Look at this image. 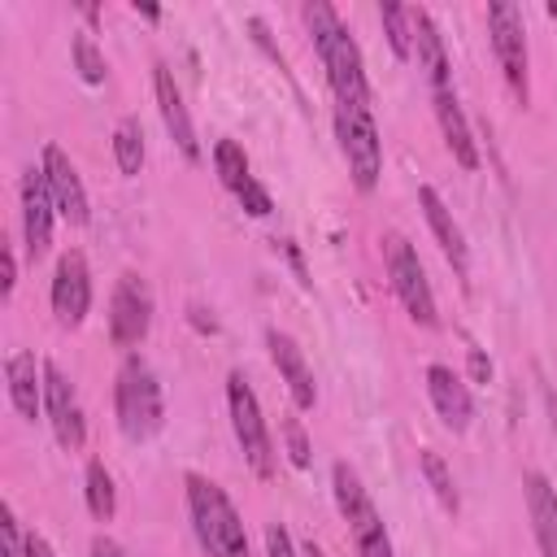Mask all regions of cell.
<instances>
[{"mask_svg":"<svg viewBox=\"0 0 557 557\" xmlns=\"http://www.w3.org/2000/svg\"><path fill=\"white\" fill-rule=\"evenodd\" d=\"M426 396H431V405H435V413H440V422H444L448 431L461 435V431L470 426V418H474V396H470L466 379H461L453 366H440V361L426 366Z\"/></svg>","mask_w":557,"mask_h":557,"instance_id":"15","label":"cell"},{"mask_svg":"<svg viewBox=\"0 0 557 557\" xmlns=\"http://www.w3.org/2000/svg\"><path fill=\"white\" fill-rule=\"evenodd\" d=\"M409 26H413V52H418V65L426 70L431 91H435V87H453L448 48H444V35H440L435 17H431L426 9H409Z\"/></svg>","mask_w":557,"mask_h":557,"instance_id":"21","label":"cell"},{"mask_svg":"<svg viewBox=\"0 0 557 557\" xmlns=\"http://www.w3.org/2000/svg\"><path fill=\"white\" fill-rule=\"evenodd\" d=\"M113 413H117V426L126 440H152L165 422V400H161V383L152 374V366L131 352L117 370V383H113Z\"/></svg>","mask_w":557,"mask_h":557,"instance_id":"3","label":"cell"},{"mask_svg":"<svg viewBox=\"0 0 557 557\" xmlns=\"http://www.w3.org/2000/svg\"><path fill=\"white\" fill-rule=\"evenodd\" d=\"M418 466H422V479L431 483L435 500H440L448 513H457V509H461V496H457V483H453V474H448L444 457H440L435 448H422V453H418Z\"/></svg>","mask_w":557,"mask_h":557,"instance_id":"24","label":"cell"},{"mask_svg":"<svg viewBox=\"0 0 557 557\" xmlns=\"http://www.w3.org/2000/svg\"><path fill=\"white\" fill-rule=\"evenodd\" d=\"M487 35H492V52L505 70L509 91L518 96V104L531 100V57H527V26H522V9L509 0H492L487 4Z\"/></svg>","mask_w":557,"mask_h":557,"instance_id":"7","label":"cell"},{"mask_svg":"<svg viewBox=\"0 0 557 557\" xmlns=\"http://www.w3.org/2000/svg\"><path fill=\"white\" fill-rule=\"evenodd\" d=\"M4 392L17 418L35 422L44 409V366H35V352H9L4 361Z\"/></svg>","mask_w":557,"mask_h":557,"instance_id":"20","label":"cell"},{"mask_svg":"<svg viewBox=\"0 0 557 557\" xmlns=\"http://www.w3.org/2000/svg\"><path fill=\"white\" fill-rule=\"evenodd\" d=\"M152 91H157V109H161V122H165L174 148L196 165V161H200V139H196L191 113H187V104H183V91H178V83H174V70H170L165 61L152 65Z\"/></svg>","mask_w":557,"mask_h":557,"instance_id":"13","label":"cell"},{"mask_svg":"<svg viewBox=\"0 0 557 557\" xmlns=\"http://www.w3.org/2000/svg\"><path fill=\"white\" fill-rule=\"evenodd\" d=\"M278 248H283V252H287V261H292V270H296V278H300V283H305V261H300V248H296V244H292V239H278Z\"/></svg>","mask_w":557,"mask_h":557,"instance_id":"35","label":"cell"},{"mask_svg":"<svg viewBox=\"0 0 557 557\" xmlns=\"http://www.w3.org/2000/svg\"><path fill=\"white\" fill-rule=\"evenodd\" d=\"M383 265H387V278H392V292L396 300L405 305V313L418 322V326H435L440 313H435V296H431V283H426V270L413 252V244L405 235H387L383 239Z\"/></svg>","mask_w":557,"mask_h":557,"instance_id":"8","label":"cell"},{"mask_svg":"<svg viewBox=\"0 0 557 557\" xmlns=\"http://www.w3.org/2000/svg\"><path fill=\"white\" fill-rule=\"evenodd\" d=\"M300 13H305V26L313 35V48H318V61L326 70V83L335 91V104H370L366 61H361L357 39L339 22V13L326 0H309Z\"/></svg>","mask_w":557,"mask_h":557,"instance_id":"1","label":"cell"},{"mask_svg":"<svg viewBox=\"0 0 557 557\" xmlns=\"http://www.w3.org/2000/svg\"><path fill=\"white\" fill-rule=\"evenodd\" d=\"M22 235H26V257L39 261L52 244V218H57V200L48 191V178L39 165H30L22 174Z\"/></svg>","mask_w":557,"mask_h":557,"instance_id":"12","label":"cell"},{"mask_svg":"<svg viewBox=\"0 0 557 557\" xmlns=\"http://www.w3.org/2000/svg\"><path fill=\"white\" fill-rule=\"evenodd\" d=\"M335 139H339V152L348 161L357 191H374L383 174V144H379L370 104H335Z\"/></svg>","mask_w":557,"mask_h":557,"instance_id":"5","label":"cell"},{"mask_svg":"<svg viewBox=\"0 0 557 557\" xmlns=\"http://www.w3.org/2000/svg\"><path fill=\"white\" fill-rule=\"evenodd\" d=\"M418 205H422V218H426V226H431V235H435L440 252L448 257L453 274H457V278H466V274H470V248H466V235H461V226H457L453 209L444 205V196H440L431 183H422V187H418Z\"/></svg>","mask_w":557,"mask_h":557,"instance_id":"16","label":"cell"},{"mask_svg":"<svg viewBox=\"0 0 557 557\" xmlns=\"http://www.w3.org/2000/svg\"><path fill=\"white\" fill-rule=\"evenodd\" d=\"M331 487H335V505L348 522V535L357 544V557H396L392 553V540H387V527L370 500V492L361 487L357 470L348 461H335L331 466Z\"/></svg>","mask_w":557,"mask_h":557,"instance_id":"4","label":"cell"},{"mask_svg":"<svg viewBox=\"0 0 557 557\" xmlns=\"http://www.w3.org/2000/svg\"><path fill=\"white\" fill-rule=\"evenodd\" d=\"M83 496H87V509L96 522H109L117 513V487H113V474L104 470V461H87Z\"/></svg>","mask_w":557,"mask_h":557,"instance_id":"22","label":"cell"},{"mask_svg":"<svg viewBox=\"0 0 557 557\" xmlns=\"http://www.w3.org/2000/svg\"><path fill=\"white\" fill-rule=\"evenodd\" d=\"M265 557H296V544H292V535H287L283 522H270L265 527Z\"/></svg>","mask_w":557,"mask_h":557,"instance_id":"31","label":"cell"},{"mask_svg":"<svg viewBox=\"0 0 557 557\" xmlns=\"http://www.w3.org/2000/svg\"><path fill=\"white\" fill-rule=\"evenodd\" d=\"M26 557H52V548H48V540H44L39 531L26 535Z\"/></svg>","mask_w":557,"mask_h":557,"instance_id":"36","label":"cell"},{"mask_svg":"<svg viewBox=\"0 0 557 557\" xmlns=\"http://www.w3.org/2000/svg\"><path fill=\"white\" fill-rule=\"evenodd\" d=\"M39 170H44L48 191H52V200H57V218H65L70 226H83L91 213H87V191H83V178H78L74 161H70L57 144H44Z\"/></svg>","mask_w":557,"mask_h":557,"instance_id":"14","label":"cell"},{"mask_svg":"<svg viewBox=\"0 0 557 557\" xmlns=\"http://www.w3.org/2000/svg\"><path fill=\"white\" fill-rule=\"evenodd\" d=\"M379 22H383V35H387L392 52H396L400 61H409V57H413V26H409V9H405V4H396V0H387V4H379Z\"/></svg>","mask_w":557,"mask_h":557,"instance_id":"25","label":"cell"},{"mask_svg":"<svg viewBox=\"0 0 557 557\" xmlns=\"http://www.w3.org/2000/svg\"><path fill=\"white\" fill-rule=\"evenodd\" d=\"M466 361H470V379H474V383H487V379H492V361L483 357V348H470Z\"/></svg>","mask_w":557,"mask_h":557,"instance_id":"33","label":"cell"},{"mask_svg":"<svg viewBox=\"0 0 557 557\" xmlns=\"http://www.w3.org/2000/svg\"><path fill=\"white\" fill-rule=\"evenodd\" d=\"M70 48H74L78 78H83V83H91V87H96V83H104V57H100V48L91 44V35H87V30H78Z\"/></svg>","mask_w":557,"mask_h":557,"instance_id":"27","label":"cell"},{"mask_svg":"<svg viewBox=\"0 0 557 557\" xmlns=\"http://www.w3.org/2000/svg\"><path fill=\"white\" fill-rule=\"evenodd\" d=\"M87 557H126V548L117 540H109V535H96L91 548H87Z\"/></svg>","mask_w":557,"mask_h":557,"instance_id":"34","label":"cell"},{"mask_svg":"<svg viewBox=\"0 0 557 557\" xmlns=\"http://www.w3.org/2000/svg\"><path fill=\"white\" fill-rule=\"evenodd\" d=\"M431 100H435V122H440V131H444V144H448L453 161H457L461 170H479V144H474V131H470V122H466V113H461L457 91H453V87H435Z\"/></svg>","mask_w":557,"mask_h":557,"instance_id":"19","label":"cell"},{"mask_svg":"<svg viewBox=\"0 0 557 557\" xmlns=\"http://www.w3.org/2000/svg\"><path fill=\"white\" fill-rule=\"evenodd\" d=\"M213 170H218V178H222V187H231V191H239L252 174H248V152L235 144V139H218L213 144Z\"/></svg>","mask_w":557,"mask_h":557,"instance_id":"26","label":"cell"},{"mask_svg":"<svg viewBox=\"0 0 557 557\" xmlns=\"http://www.w3.org/2000/svg\"><path fill=\"white\" fill-rule=\"evenodd\" d=\"M44 413H48V426L57 435L61 448H83L87 440V422H83V405H78V392L74 383L61 374L57 361H44Z\"/></svg>","mask_w":557,"mask_h":557,"instance_id":"10","label":"cell"},{"mask_svg":"<svg viewBox=\"0 0 557 557\" xmlns=\"http://www.w3.org/2000/svg\"><path fill=\"white\" fill-rule=\"evenodd\" d=\"M52 313L61 326H78L91 309V270H87V257L83 252H61L57 257V270H52Z\"/></svg>","mask_w":557,"mask_h":557,"instance_id":"11","label":"cell"},{"mask_svg":"<svg viewBox=\"0 0 557 557\" xmlns=\"http://www.w3.org/2000/svg\"><path fill=\"white\" fill-rule=\"evenodd\" d=\"M113 161L126 178H135L144 170V126H139V117H122L113 126Z\"/></svg>","mask_w":557,"mask_h":557,"instance_id":"23","label":"cell"},{"mask_svg":"<svg viewBox=\"0 0 557 557\" xmlns=\"http://www.w3.org/2000/svg\"><path fill=\"white\" fill-rule=\"evenodd\" d=\"M283 440H287V457H292V466L305 470V466H309V440H305V431H300L296 418L283 422Z\"/></svg>","mask_w":557,"mask_h":557,"instance_id":"30","label":"cell"},{"mask_svg":"<svg viewBox=\"0 0 557 557\" xmlns=\"http://www.w3.org/2000/svg\"><path fill=\"white\" fill-rule=\"evenodd\" d=\"M265 348H270V361H274L278 379H283L287 392H292V405H296V409H313L318 383H313V370H309L305 352L296 348V339H292L287 331H265Z\"/></svg>","mask_w":557,"mask_h":557,"instance_id":"17","label":"cell"},{"mask_svg":"<svg viewBox=\"0 0 557 557\" xmlns=\"http://www.w3.org/2000/svg\"><path fill=\"white\" fill-rule=\"evenodd\" d=\"M13 287H17V257H13V248L4 244V252H0V300H9Z\"/></svg>","mask_w":557,"mask_h":557,"instance_id":"32","label":"cell"},{"mask_svg":"<svg viewBox=\"0 0 557 557\" xmlns=\"http://www.w3.org/2000/svg\"><path fill=\"white\" fill-rule=\"evenodd\" d=\"M135 13H139V17H148V22H157V17H161V9H157V4H148V0H135Z\"/></svg>","mask_w":557,"mask_h":557,"instance_id":"37","label":"cell"},{"mask_svg":"<svg viewBox=\"0 0 557 557\" xmlns=\"http://www.w3.org/2000/svg\"><path fill=\"white\" fill-rule=\"evenodd\" d=\"M226 409H231V431L244 448V461L252 466L257 479H270L274 474V440H270V426L261 418V400L239 370L226 374Z\"/></svg>","mask_w":557,"mask_h":557,"instance_id":"6","label":"cell"},{"mask_svg":"<svg viewBox=\"0 0 557 557\" xmlns=\"http://www.w3.org/2000/svg\"><path fill=\"white\" fill-rule=\"evenodd\" d=\"M235 196H239V205H244V213H248V218H270V209H274L270 191H265L257 178H248V183H244Z\"/></svg>","mask_w":557,"mask_h":557,"instance_id":"29","label":"cell"},{"mask_svg":"<svg viewBox=\"0 0 557 557\" xmlns=\"http://www.w3.org/2000/svg\"><path fill=\"white\" fill-rule=\"evenodd\" d=\"M0 553L4 557H26V535L17 531V518L9 505H0Z\"/></svg>","mask_w":557,"mask_h":557,"instance_id":"28","label":"cell"},{"mask_svg":"<svg viewBox=\"0 0 557 557\" xmlns=\"http://www.w3.org/2000/svg\"><path fill=\"white\" fill-rule=\"evenodd\" d=\"M183 487H187V518H191V531H196L200 548L209 557H252L244 518L231 505V496L213 479H205L196 470L183 474Z\"/></svg>","mask_w":557,"mask_h":557,"instance_id":"2","label":"cell"},{"mask_svg":"<svg viewBox=\"0 0 557 557\" xmlns=\"http://www.w3.org/2000/svg\"><path fill=\"white\" fill-rule=\"evenodd\" d=\"M305 557H322V548H318V544L309 540V544H305Z\"/></svg>","mask_w":557,"mask_h":557,"instance_id":"38","label":"cell"},{"mask_svg":"<svg viewBox=\"0 0 557 557\" xmlns=\"http://www.w3.org/2000/svg\"><path fill=\"white\" fill-rule=\"evenodd\" d=\"M148 326H152V292L135 270H126L109 296V339L117 348H135L148 335Z\"/></svg>","mask_w":557,"mask_h":557,"instance_id":"9","label":"cell"},{"mask_svg":"<svg viewBox=\"0 0 557 557\" xmlns=\"http://www.w3.org/2000/svg\"><path fill=\"white\" fill-rule=\"evenodd\" d=\"M522 496H527V518H531L540 557H557V487L548 483L544 470H527Z\"/></svg>","mask_w":557,"mask_h":557,"instance_id":"18","label":"cell"}]
</instances>
